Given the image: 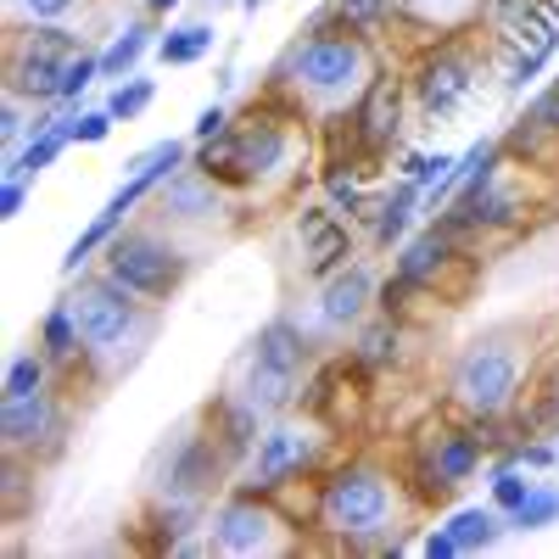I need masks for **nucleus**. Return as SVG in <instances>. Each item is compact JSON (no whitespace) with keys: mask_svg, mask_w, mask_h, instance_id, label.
I'll return each mask as SVG.
<instances>
[{"mask_svg":"<svg viewBox=\"0 0 559 559\" xmlns=\"http://www.w3.org/2000/svg\"><path fill=\"white\" fill-rule=\"evenodd\" d=\"M381 68L376 57V39L347 28V23H324V28H302L286 57L274 62L269 73V90L280 96H292L297 107H353V96L369 84V73Z\"/></svg>","mask_w":559,"mask_h":559,"instance_id":"2","label":"nucleus"},{"mask_svg":"<svg viewBox=\"0 0 559 559\" xmlns=\"http://www.w3.org/2000/svg\"><path fill=\"white\" fill-rule=\"evenodd\" d=\"M68 146H73V134H68V118H62L57 129L28 134L17 152H7V168H0V174H7V179H28V185H34V179H39L45 168H51V163H57Z\"/></svg>","mask_w":559,"mask_h":559,"instance_id":"27","label":"nucleus"},{"mask_svg":"<svg viewBox=\"0 0 559 559\" xmlns=\"http://www.w3.org/2000/svg\"><path fill=\"white\" fill-rule=\"evenodd\" d=\"M207 7H224V0H207Z\"/></svg>","mask_w":559,"mask_h":559,"instance_id":"46","label":"nucleus"},{"mask_svg":"<svg viewBox=\"0 0 559 559\" xmlns=\"http://www.w3.org/2000/svg\"><path fill=\"white\" fill-rule=\"evenodd\" d=\"M241 364L269 369V376H286V381L302 386L313 369H319V342H313V331H308L302 319L280 313V319L258 324V336L247 342V358H241Z\"/></svg>","mask_w":559,"mask_h":559,"instance_id":"14","label":"nucleus"},{"mask_svg":"<svg viewBox=\"0 0 559 559\" xmlns=\"http://www.w3.org/2000/svg\"><path fill=\"white\" fill-rule=\"evenodd\" d=\"M263 426H269V414H263L258 403H247L236 386H229L224 397H213V403H207V431H213V442L224 448V459L236 464V471L252 459V448H258Z\"/></svg>","mask_w":559,"mask_h":559,"instance_id":"19","label":"nucleus"},{"mask_svg":"<svg viewBox=\"0 0 559 559\" xmlns=\"http://www.w3.org/2000/svg\"><path fill=\"white\" fill-rule=\"evenodd\" d=\"M179 168H191V140H157V146H146V152H134L129 163H123V174H146V179H157V191L179 174Z\"/></svg>","mask_w":559,"mask_h":559,"instance_id":"30","label":"nucleus"},{"mask_svg":"<svg viewBox=\"0 0 559 559\" xmlns=\"http://www.w3.org/2000/svg\"><path fill=\"white\" fill-rule=\"evenodd\" d=\"M548 526H559V487L537 481V487H532V498L515 509V515H509V532L537 537V532H548Z\"/></svg>","mask_w":559,"mask_h":559,"instance_id":"32","label":"nucleus"},{"mask_svg":"<svg viewBox=\"0 0 559 559\" xmlns=\"http://www.w3.org/2000/svg\"><path fill=\"white\" fill-rule=\"evenodd\" d=\"M157 17H134V23H123L118 34H112V45L102 51V79H112V84H123V79H134L140 73V62L146 57H157Z\"/></svg>","mask_w":559,"mask_h":559,"instance_id":"23","label":"nucleus"},{"mask_svg":"<svg viewBox=\"0 0 559 559\" xmlns=\"http://www.w3.org/2000/svg\"><path fill=\"white\" fill-rule=\"evenodd\" d=\"M336 12L347 28L369 34V39H381V28L397 23V0H336Z\"/></svg>","mask_w":559,"mask_h":559,"instance_id":"33","label":"nucleus"},{"mask_svg":"<svg viewBox=\"0 0 559 559\" xmlns=\"http://www.w3.org/2000/svg\"><path fill=\"white\" fill-rule=\"evenodd\" d=\"M442 526L459 537L464 554H487V548H498V537L509 532V515H503V509H492V503H459Z\"/></svg>","mask_w":559,"mask_h":559,"instance_id":"26","label":"nucleus"},{"mask_svg":"<svg viewBox=\"0 0 559 559\" xmlns=\"http://www.w3.org/2000/svg\"><path fill=\"white\" fill-rule=\"evenodd\" d=\"M96 79H102V51H90V45H84V51L62 68V107H79L84 90L96 84Z\"/></svg>","mask_w":559,"mask_h":559,"instance_id":"36","label":"nucleus"},{"mask_svg":"<svg viewBox=\"0 0 559 559\" xmlns=\"http://www.w3.org/2000/svg\"><path fill=\"white\" fill-rule=\"evenodd\" d=\"M464 263H476V258H464L448 236H442V224H426V229H414V236L392 252V274L414 280V286H442V274L464 269Z\"/></svg>","mask_w":559,"mask_h":559,"instance_id":"18","label":"nucleus"},{"mask_svg":"<svg viewBox=\"0 0 559 559\" xmlns=\"http://www.w3.org/2000/svg\"><path fill=\"white\" fill-rule=\"evenodd\" d=\"M157 102V79H123V84H112V96H107V112L118 118V123H134L140 112H146Z\"/></svg>","mask_w":559,"mask_h":559,"instance_id":"34","label":"nucleus"},{"mask_svg":"<svg viewBox=\"0 0 559 559\" xmlns=\"http://www.w3.org/2000/svg\"><path fill=\"white\" fill-rule=\"evenodd\" d=\"M419 202H426V191H419L414 179H397L392 191L376 197V207H369V247L376 252H397L408 236H414V218H419Z\"/></svg>","mask_w":559,"mask_h":559,"instance_id":"21","label":"nucleus"},{"mask_svg":"<svg viewBox=\"0 0 559 559\" xmlns=\"http://www.w3.org/2000/svg\"><path fill=\"white\" fill-rule=\"evenodd\" d=\"M481 68H487V51H476L471 34H448V39L419 45L414 62H408V102H414V112L431 118V123L459 118L481 96Z\"/></svg>","mask_w":559,"mask_h":559,"instance_id":"5","label":"nucleus"},{"mask_svg":"<svg viewBox=\"0 0 559 559\" xmlns=\"http://www.w3.org/2000/svg\"><path fill=\"white\" fill-rule=\"evenodd\" d=\"M543 68H548V57H537V51H515V62H503V90H509V96H526Z\"/></svg>","mask_w":559,"mask_h":559,"instance_id":"38","label":"nucleus"},{"mask_svg":"<svg viewBox=\"0 0 559 559\" xmlns=\"http://www.w3.org/2000/svg\"><path fill=\"white\" fill-rule=\"evenodd\" d=\"M414 509L403 476H392L376 459H336L319 476L313 532H324L347 554H403V515Z\"/></svg>","mask_w":559,"mask_h":559,"instance_id":"1","label":"nucleus"},{"mask_svg":"<svg viewBox=\"0 0 559 559\" xmlns=\"http://www.w3.org/2000/svg\"><path fill=\"white\" fill-rule=\"evenodd\" d=\"M102 269L118 280L129 297H140L146 308H163L179 297V286L191 280L197 258L174 241L168 224H123L102 252Z\"/></svg>","mask_w":559,"mask_h":559,"instance_id":"4","label":"nucleus"},{"mask_svg":"<svg viewBox=\"0 0 559 559\" xmlns=\"http://www.w3.org/2000/svg\"><path fill=\"white\" fill-rule=\"evenodd\" d=\"M51 376H57V364L45 358L39 347H34V353H17V358L7 364V381H0V397H34V392L51 386Z\"/></svg>","mask_w":559,"mask_h":559,"instance_id":"31","label":"nucleus"},{"mask_svg":"<svg viewBox=\"0 0 559 559\" xmlns=\"http://www.w3.org/2000/svg\"><path fill=\"white\" fill-rule=\"evenodd\" d=\"M213 45H218V28L213 23H168L163 34H157V62L163 68H197V62H207L213 57Z\"/></svg>","mask_w":559,"mask_h":559,"instance_id":"25","label":"nucleus"},{"mask_svg":"<svg viewBox=\"0 0 559 559\" xmlns=\"http://www.w3.org/2000/svg\"><path fill=\"white\" fill-rule=\"evenodd\" d=\"M229 471H236V464L224 459L213 431L207 426H185L179 437H168L157 448L146 481H152V498H202V503H213V498H224Z\"/></svg>","mask_w":559,"mask_h":559,"instance_id":"10","label":"nucleus"},{"mask_svg":"<svg viewBox=\"0 0 559 559\" xmlns=\"http://www.w3.org/2000/svg\"><path fill=\"white\" fill-rule=\"evenodd\" d=\"M179 7H185V0H140V12H146V17H157V23H163V17H174Z\"/></svg>","mask_w":559,"mask_h":559,"instance_id":"44","label":"nucleus"},{"mask_svg":"<svg viewBox=\"0 0 559 559\" xmlns=\"http://www.w3.org/2000/svg\"><path fill=\"white\" fill-rule=\"evenodd\" d=\"M39 353L51 358L57 369L84 364V336H79V319H73V302L68 297H57L51 308L39 313Z\"/></svg>","mask_w":559,"mask_h":559,"instance_id":"24","label":"nucleus"},{"mask_svg":"<svg viewBox=\"0 0 559 559\" xmlns=\"http://www.w3.org/2000/svg\"><path fill=\"white\" fill-rule=\"evenodd\" d=\"M376 269H369L364 258H353L347 269H336L331 280L319 286V302H313V324L319 331H331V336H347L358 331V324L376 313Z\"/></svg>","mask_w":559,"mask_h":559,"instance_id":"16","label":"nucleus"},{"mask_svg":"<svg viewBox=\"0 0 559 559\" xmlns=\"http://www.w3.org/2000/svg\"><path fill=\"white\" fill-rule=\"evenodd\" d=\"M241 12H247V17H258V12H263V0H241Z\"/></svg>","mask_w":559,"mask_h":559,"instance_id":"45","label":"nucleus"},{"mask_svg":"<svg viewBox=\"0 0 559 559\" xmlns=\"http://www.w3.org/2000/svg\"><path fill=\"white\" fill-rule=\"evenodd\" d=\"M403 342H408V319H392V313H369L358 331H353V347H347V358L364 369L369 381L376 376H386V369H397L403 364Z\"/></svg>","mask_w":559,"mask_h":559,"instance_id":"22","label":"nucleus"},{"mask_svg":"<svg viewBox=\"0 0 559 559\" xmlns=\"http://www.w3.org/2000/svg\"><path fill=\"white\" fill-rule=\"evenodd\" d=\"M23 202H28V179H7V185H0V218H17L23 213Z\"/></svg>","mask_w":559,"mask_h":559,"instance_id":"43","label":"nucleus"},{"mask_svg":"<svg viewBox=\"0 0 559 559\" xmlns=\"http://www.w3.org/2000/svg\"><path fill=\"white\" fill-rule=\"evenodd\" d=\"M68 302H73V319H79V336H84V358L90 364H96V358H118L123 347L152 336V308L140 297H129L107 269L79 274Z\"/></svg>","mask_w":559,"mask_h":559,"instance_id":"6","label":"nucleus"},{"mask_svg":"<svg viewBox=\"0 0 559 559\" xmlns=\"http://www.w3.org/2000/svg\"><path fill=\"white\" fill-rule=\"evenodd\" d=\"M397 23L414 28L419 45L481 28V0H397Z\"/></svg>","mask_w":559,"mask_h":559,"instance_id":"20","label":"nucleus"},{"mask_svg":"<svg viewBox=\"0 0 559 559\" xmlns=\"http://www.w3.org/2000/svg\"><path fill=\"white\" fill-rule=\"evenodd\" d=\"M0 442L12 453L57 459L68 448V403L57 397V386H45L34 397H0Z\"/></svg>","mask_w":559,"mask_h":559,"instance_id":"12","label":"nucleus"},{"mask_svg":"<svg viewBox=\"0 0 559 559\" xmlns=\"http://www.w3.org/2000/svg\"><path fill=\"white\" fill-rule=\"evenodd\" d=\"M521 118H532L537 129H548V134L559 140V73H554V79L537 90V96L526 102V112H521Z\"/></svg>","mask_w":559,"mask_h":559,"instance_id":"39","label":"nucleus"},{"mask_svg":"<svg viewBox=\"0 0 559 559\" xmlns=\"http://www.w3.org/2000/svg\"><path fill=\"white\" fill-rule=\"evenodd\" d=\"M84 51V34L68 23L7 28V90L28 107H62V68Z\"/></svg>","mask_w":559,"mask_h":559,"instance_id":"7","label":"nucleus"},{"mask_svg":"<svg viewBox=\"0 0 559 559\" xmlns=\"http://www.w3.org/2000/svg\"><path fill=\"white\" fill-rule=\"evenodd\" d=\"M191 163H197V168H207L218 185H229V191H247V185H241V146H236V123H229L224 134H213V140H197Z\"/></svg>","mask_w":559,"mask_h":559,"instance_id":"29","label":"nucleus"},{"mask_svg":"<svg viewBox=\"0 0 559 559\" xmlns=\"http://www.w3.org/2000/svg\"><path fill=\"white\" fill-rule=\"evenodd\" d=\"M207 515H213V503L202 498H152L140 532H146L152 554H218L207 537Z\"/></svg>","mask_w":559,"mask_h":559,"instance_id":"17","label":"nucleus"},{"mask_svg":"<svg viewBox=\"0 0 559 559\" xmlns=\"http://www.w3.org/2000/svg\"><path fill=\"white\" fill-rule=\"evenodd\" d=\"M112 112L107 107H90V112H79V107H68V134H73V146H102V140L112 134Z\"/></svg>","mask_w":559,"mask_h":559,"instance_id":"37","label":"nucleus"},{"mask_svg":"<svg viewBox=\"0 0 559 559\" xmlns=\"http://www.w3.org/2000/svg\"><path fill=\"white\" fill-rule=\"evenodd\" d=\"M84 0H7V28H28V23H68Z\"/></svg>","mask_w":559,"mask_h":559,"instance_id":"35","label":"nucleus"},{"mask_svg":"<svg viewBox=\"0 0 559 559\" xmlns=\"http://www.w3.org/2000/svg\"><path fill=\"white\" fill-rule=\"evenodd\" d=\"M419 554L426 559H464V548H459V537L448 526H431L426 537H419Z\"/></svg>","mask_w":559,"mask_h":559,"instance_id":"42","label":"nucleus"},{"mask_svg":"<svg viewBox=\"0 0 559 559\" xmlns=\"http://www.w3.org/2000/svg\"><path fill=\"white\" fill-rule=\"evenodd\" d=\"M229 123H236V118H229V107H224V102H207V107L197 112V123H191V140H213V134H224Z\"/></svg>","mask_w":559,"mask_h":559,"instance_id":"41","label":"nucleus"},{"mask_svg":"<svg viewBox=\"0 0 559 559\" xmlns=\"http://www.w3.org/2000/svg\"><path fill=\"white\" fill-rule=\"evenodd\" d=\"M297 123L302 107L280 90H263V102H252L236 118V146H241V185L247 191H269L292 174L297 163Z\"/></svg>","mask_w":559,"mask_h":559,"instance_id":"9","label":"nucleus"},{"mask_svg":"<svg viewBox=\"0 0 559 559\" xmlns=\"http://www.w3.org/2000/svg\"><path fill=\"white\" fill-rule=\"evenodd\" d=\"M297 229V247H302V280H313V286H324L336 269H347L358 258V236H353V224L331 207V202H308L297 207L292 218Z\"/></svg>","mask_w":559,"mask_h":559,"instance_id":"13","label":"nucleus"},{"mask_svg":"<svg viewBox=\"0 0 559 559\" xmlns=\"http://www.w3.org/2000/svg\"><path fill=\"white\" fill-rule=\"evenodd\" d=\"M515 464H521V471H532V476H543V471H554V464H559V442H548V437H521V442H515Z\"/></svg>","mask_w":559,"mask_h":559,"instance_id":"40","label":"nucleus"},{"mask_svg":"<svg viewBox=\"0 0 559 559\" xmlns=\"http://www.w3.org/2000/svg\"><path fill=\"white\" fill-rule=\"evenodd\" d=\"M123 224H129V218H123V213H112V207H102L96 218H90V224L79 229V236H73V247L62 252V280H79V274L90 269V258L107 252V241L118 236Z\"/></svg>","mask_w":559,"mask_h":559,"instance_id":"28","label":"nucleus"},{"mask_svg":"<svg viewBox=\"0 0 559 559\" xmlns=\"http://www.w3.org/2000/svg\"><path fill=\"white\" fill-rule=\"evenodd\" d=\"M313 476H324V426H319V419H308V414L302 419L297 414H280V419H269V426H263V437H258L252 459L241 464V481L236 487L274 498L280 487L313 481Z\"/></svg>","mask_w":559,"mask_h":559,"instance_id":"8","label":"nucleus"},{"mask_svg":"<svg viewBox=\"0 0 559 559\" xmlns=\"http://www.w3.org/2000/svg\"><path fill=\"white\" fill-rule=\"evenodd\" d=\"M286 532H297L286 521V509H280L274 498L263 492H247L229 481V492L213 503V515H207V537L218 554L229 559H252V554H280V548H292Z\"/></svg>","mask_w":559,"mask_h":559,"instance_id":"11","label":"nucleus"},{"mask_svg":"<svg viewBox=\"0 0 559 559\" xmlns=\"http://www.w3.org/2000/svg\"><path fill=\"white\" fill-rule=\"evenodd\" d=\"M157 202V224H168V229H191V224H218L224 213H229V185H218L207 168H179L163 191L152 197Z\"/></svg>","mask_w":559,"mask_h":559,"instance_id":"15","label":"nucleus"},{"mask_svg":"<svg viewBox=\"0 0 559 559\" xmlns=\"http://www.w3.org/2000/svg\"><path fill=\"white\" fill-rule=\"evenodd\" d=\"M532 353L515 331H487L464 342L448 364V408L453 414H509L526 397Z\"/></svg>","mask_w":559,"mask_h":559,"instance_id":"3","label":"nucleus"}]
</instances>
